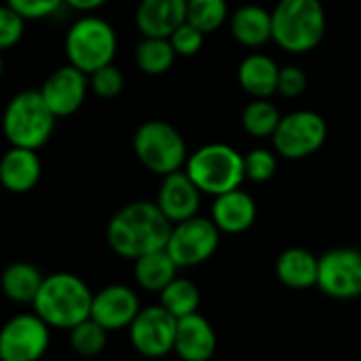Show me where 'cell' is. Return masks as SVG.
I'll list each match as a JSON object with an SVG mask.
<instances>
[{"mask_svg": "<svg viewBox=\"0 0 361 361\" xmlns=\"http://www.w3.org/2000/svg\"><path fill=\"white\" fill-rule=\"evenodd\" d=\"M199 302H201V294L199 288L188 281V279H180L176 277L163 292H161V307L171 313L176 319L188 317L192 313L199 311Z\"/></svg>", "mask_w": 361, "mask_h": 361, "instance_id": "cell-26", "label": "cell"}, {"mask_svg": "<svg viewBox=\"0 0 361 361\" xmlns=\"http://www.w3.org/2000/svg\"><path fill=\"white\" fill-rule=\"evenodd\" d=\"M140 298L137 294L123 283L106 286L91 300V319L97 322L104 330H125L131 326L135 315L140 313Z\"/></svg>", "mask_w": 361, "mask_h": 361, "instance_id": "cell-14", "label": "cell"}, {"mask_svg": "<svg viewBox=\"0 0 361 361\" xmlns=\"http://www.w3.org/2000/svg\"><path fill=\"white\" fill-rule=\"evenodd\" d=\"M233 38L250 49L262 47L273 40V19L271 11L258 4H243L228 17Z\"/></svg>", "mask_w": 361, "mask_h": 361, "instance_id": "cell-20", "label": "cell"}, {"mask_svg": "<svg viewBox=\"0 0 361 361\" xmlns=\"http://www.w3.org/2000/svg\"><path fill=\"white\" fill-rule=\"evenodd\" d=\"M44 281V275L38 267L32 262H11L0 277L2 294L15 302V305H32L40 286Z\"/></svg>", "mask_w": 361, "mask_h": 361, "instance_id": "cell-24", "label": "cell"}, {"mask_svg": "<svg viewBox=\"0 0 361 361\" xmlns=\"http://www.w3.org/2000/svg\"><path fill=\"white\" fill-rule=\"evenodd\" d=\"M25 32V19L17 15L8 4L0 6V51L15 47Z\"/></svg>", "mask_w": 361, "mask_h": 361, "instance_id": "cell-33", "label": "cell"}, {"mask_svg": "<svg viewBox=\"0 0 361 361\" xmlns=\"http://www.w3.org/2000/svg\"><path fill=\"white\" fill-rule=\"evenodd\" d=\"M42 176V163L36 150L11 146L0 157V184L13 195H23L36 188Z\"/></svg>", "mask_w": 361, "mask_h": 361, "instance_id": "cell-18", "label": "cell"}, {"mask_svg": "<svg viewBox=\"0 0 361 361\" xmlns=\"http://www.w3.org/2000/svg\"><path fill=\"white\" fill-rule=\"evenodd\" d=\"M63 4L72 6L74 11H80V13H91L99 6L106 4V0H63Z\"/></svg>", "mask_w": 361, "mask_h": 361, "instance_id": "cell-36", "label": "cell"}, {"mask_svg": "<svg viewBox=\"0 0 361 361\" xmlns=\"http://www.w3.org/2000/svg\"><path fill=\"white\" fill-rule=\"evenodd\" d=\"M317 286L336 300H353L361 296V250L334 247L319 258Z\"/></svg>", "mask_w": 361, "mask_h": 361, "instance_id": "cell-11", "label": "cell"}, {"mask_svg": "<svg viewBox=\"0 0 361 361\" xmlns=\"http://www.w3.org/2000/svg\"><path fill=\"white\" fill-rule=\"evenodd\" d=\"M184 171L203 195L214 197L241 188L245 180L243 154L220 142L197 148L186 159Z\"/></svg>", "mask_w": 361, "mask_h": 361, "instance_id": "cell-5", "label": "cell"}, {"mask_svg": "<svg viewBox=\"0 0 361 361\" xmlns=\"http://www.w3.org/2000/svg\"><path fill=\"white\" fill-rule=\"evenodd\" d=\"M0 361H2V357H0Z\"/></svg>", "mask_w": 361, "mask_h": 361, "instance_id": "cell-38", "label": "cell"}, {"mask_svg": "<svg viewBox=\"0 0 361 361\" xmlns=\"http://www.w3.org/2000/svg\"><path fill=\"white\" fill-rule=\"evenodd\" d=\"M279 66L273 57L264 53L247 55L237 70V80L241 89L254 99H269L277 93Z\"/></svg>", "mask_w": 361, "mask_h": 361, "instance_id": "cell-21", "label": "cell"}, {"mask_svg": "<svg viewBox=\"0 0 361 361\" xmlns=\"http://www.w3.org/2000/svg\"><path fill=\"white\" fill-rule=\"evenodd\" d=\"M186 21V0H142L135 8V25L142 36L169 38Z\"/></svg>", "mask_w": 361, "mask_h": 361, "instance_id": "cell-17", "label": "cell"}, {"mask_svg": "<svg viewBox=\"0 0 361 361\" xmlns=\"http://www.w3.org/2000/svg\"><path fill=\"white\" fill-rule=\"evenodd\" d=\"M256 214L258 209L254 199L241 188L218 195L212 205V222L218 226L220 233L228 235L245 233L254 224Z\"/></svg>", "mask_w": 361, "mask_h": 361, "instance_id": "cell-19", "label": "cell"}, {"mask_svg": "<svg viewBox=\"0 0 361 361\" xmlns=\"http://www.w3.org/2000/svg\"><path fill=\"white\" fill-rule=\"evenodd\" d=\"M137 161L157 176H169L186 165L188 152L182 133L165 121H146L133 133Z\"/></svg>", "mask_w": 361, "mask_h": 361, "instance_id": "cell-7", "label": "cell"}, {"mask_svg": "<svg viewBox=\"0 0 361 361\" xmlns=\"http://www.w3.org/2000/svg\"><path fill=\"white\" fill-rule=\"evenodd\" d=\"M106 343H108V330H104L91 317L70 330V347L74 353L82 357L99 355L106 349Z\"/></svg>", "mask_w": 361, "mask_h": 361, "instance_id": "cell-29", "label": "cell"}, {"mask_svg": "<svg viewBox=\"0 0 361 361\" xmlns=\"http://www.w3.org/2000/svg\"><path fill=\"white\" fill-rule=\"evenodd\" d=\"M271 19L273 40L290 53L313 51L324 40L328 25L322 0H279Z\"/></svg>", "mask_w": 361, "mask_h": 361, "instance_id": "cell-3", "label": "cell"}, {"mask_svg": "<svg viewBox=\"0 0 361 361\" xmlns=\"http://www.w3.org/2000/svg\"><path fill=\"white\" fill-rule=\"evenodd\" d=\"M135 66L150 76H161L171 70L176 61V51L169 42V38H152L142 36V40L135 47Z\"/></svg>", "mask_w": 361, "mask_h": 361, "instance_id": "cell-25", "label": "cell"}, {"mask_svg": "<svg viewBox=\"0 0 361 361\" xmlns=\"http://www.w3.org/2000/svg\"><path fill=\"white\" fill-rule=\"evenodd\" d=\"M307 72L298 66H283L279 68L277 78V93L283 97H298L307 89Z\"/></svg>", "mask_w": 361, "mask_h": 361, "instance_id": "cell-35", "label": "cell"}, {"mask_svg": "<svg viewBox=\"0 0 361 361\" xmlns=\"http://www.w3.org/2000/svg\"><path fill=\"white\" fill-rule=\"evenodd\" d=\"M220 243V231L209 218L192 216L171 226L167 239V254L173 258L178 269H190L207 262Z\"/></svg>", "mask_w": 361, "mask_h": 361, "instance_id": "cell-9", "label": "cell"}, {"mask_svg": "<svg viewBox=\"0 0 361 361\" xmlns=\"http://www.w3.org/2000/svg\"><path fill=\"white\" fill-rule=\"evenodd\" d=\"M171 226L157 203L133 201L110 218L106 241L116 256L135 260L144 254L165 250Z\"/></svg>", "mask_w": 361, "mask_h": 361, "instance_id": "cell-1", "label": "cell"}, {"mask_svg": "<svg viewBox=\"0 0 361 361\" xmlns=\"http://www.w3.org/2000/svg\"><path fill=\"white\" fill-rule=\"evenodd\" d=\"M216 347H218L216 332L203 315L192 313L188 317L178 319L173 351L178 353L180 360L209 361L216 353Z\"/></svg>", "mask_w": 361, "mask_h": 361, "instance_id": "cell-16", "label": "cell"}, {"mask_svg": "<svg viewBox=\"0 0 361 361\" xmlns=\"http://www.w3.org/2000/svg\"><path fill=\"white\" fill-rule=\"evenodd\" d=\"M51 345V328L36 313H19L0 328L2 361H40Z\"/></svg>", "mask_w": 361, "mask_h": 361, "instance_id": "cell-10", "label": "cell"}, {"mask_svg": "<svg viewBox=\"0 0 361 361\" xmlns=\"http://www.w3.org/2000/svg\"><path fill=\"white\" fill-rule=\"evenodd\" d=\"M116 32L114 27L95 15L76 19L66 34L68 63L85 72L87 76L114 61L116 55Z\"/></svg>", "mask_w": 361, "mask_h": 361, "instance_id": "cell-6", "label": "cell"}, {"mask_svg": "<svg viewBox=\"0 0 361 361\" xmlns=\"http://www.w3.org/2000/svg\"><path fill=\"white\" fill-rule=\"evenodd\" d=\"M201 195L203 192L195 186L188 173L180 169L169 176H163L154 203L171 224H178L192 216H199L197 212L201 205Z\"/></svg>", "mask_w": 361, "mask_h": 361, "instance_id": "cell-15", "label": "cell"}, {"mask_svg": "<svg viewBox=\"0 0 361 361\" xmlns=\"http://www.w3.org/2000/svg\"><path fill=\"white\" fill-rule=\"evenodd\" d=\"M228 19L226 0H186V21L201 30L203 34H212L220 30Z\"/></svg>", "mask_w": 361, "mask_h": 361, "instance_id": "cell-28", "label": "cell"}, {"mask_svg": "<svg viewBox=\"0 0 361 361\" xmlns=\"http://www.w3.org/2000/svg\"><path fill=\"white\" fill-rule=\"evenodd\" d=\"M133 277L142 290L161 294L178 277V264L167 250H157L133 260Z\"/></svg>", "mask_w": 361, "mask_h": 361, "instance_id": "cell-23", "label": "cell"}, {"mask_svg": "<svg viewBox=\"0 0 361 361\" xmlns=\"http://www.w3.org/2000/svg\"><path fill=\"white\" fill-rule=\"evenodd\" d=\"M279 108L269 99H252L241 112V125L252 137H273L279 121Z\"/></svg>", "mask_w": 361, "mask_h": 361, "instance_id": "cell-27", "label": "cell"}, {"mask_svg": "<svg viewBox=\"0 0 361 361\" xmlns=\"http://www.w3.org/2000/svg\"><path fill=\"white\" fill-rule=\"evenodd\" d=\"M328 140V123L313 110H296L281 116L275 133V152L283 159H307L315 154Z\"/></svg>", "mask_w": 361, "mask_h": 361, "instance_id": "cell-8", "label": "cell"}, {"mask_svg": "<svg viewBox=\"0 0 361 361\" xmlns=\"http://www.w3.org/2000/svg\"><path fill=\"white\" fill-rule=\"evenodd\" d=\"M2 70H4V63H2V57H0V76H2Z\"/></svg>", "mask_w": 361, "mask_h": 361, "instance_id": "cell-37", "label": "cell"}, {"mask_svg": "<svg viewBox=\"0 0 361 361\" xmlns=\"http://www.w3.org/2000/svg\"><path fill=\"white\" fill-rule=\"evenodd\" d=\"M169 42L176 51L178 57H192L203 49L205 42V34L201 30H197L195 25H190L188 21H184L171 36Z\"/></svg>", "mask_w": 361, "mask_h": 361, "instance_id": "cell-32", "label": "cell"}, {"mask_svg": "<svg viewBox=\"0 0 361 361\" xmlns=\"http://www.w3.org/2000/svg\"><path fill=\"white\" fill-rule=\"evenodd\" d=\"M87 91H89V76L70 63L53 70L44 78L42 87L38 89L40 97L57 118L76 114L87 99Z\"/></svg>", "mask_w": 361, "mask_h": 361, "instance_id": "cell-13", "label": "cell"}, {"mask_svg": "<svg viewBox=\"0 0 361 361\" xmlns=\"http://www.w3.org/2000/svg\"><path fill=\"white\" fill-rule=\"evenodd\" d=\"M245 180L267 182L277 173V154L267 148H254L243 157Z\"/></svg>", "mask_w": 361, "mask_h": 361, "instance_id": "cell-31", "label": "cell"}, {"mask_svg": "<svg viewBox=\"0 0 361 361\" xmlns=\"http://www.w3.org/2000/svg\"><path fill=\"white\" fill-rule=\"evenodd\" d=\"M93 292L74 273H53L44 277L32 307L34 313L55 330H72L91 317Z\"/></svg>", "mask_w": 361, "mask_h": 361, "instance_id": "cell-2", "label": "cell"}, {"mask_svg": "<svg viewBox=\"0 0 361 361\" xmlns=\"http://www.w3.org/2000/svg\"><path fill=\"white\" fill-rule=\"evenodd\" d=\"M57 116L49 110L38 91L25 89L15 93L2 112V133L11 146L38 150L55 129Z\"/></svg>", "mask_w": 361, "mask_h": 361, "instance_id": "cell-4", "label": "cell"}, {"mask_svg": "<svg viewBox=\"0 0 361 361\" xmlns=\"http://www.w3.org/2000/svg\"><path fill=\"white\" fill-rule=\"evenodd\" d=\"M277 277L292 290H307L317 286L319 258L305 247H290L277 258Z\"/></svg>", "mask_w": 361, "mask_h": 361, "instance_id": "cell-22", "label": "cell"}, {"mask_svg": "<svg viewBox=\"0 0 361 361\" xmlns=\"http://www.w3.org/2000/svg\"><path fill=\"white\" fill-rule=\"evenodd\" d=\"M178 319L167 313L161 305L144 307L131 322L129 341L133 349L144 357H165L173 351Z\"/></svg>", "mask_w": 361, "mask_h": 361, "instance_id": "cell-12", "label": "cell"}, {"mask_svg": "<svg viewBox=\"0 0 361 361\" xmlns=\"http://www.w3.org/2000/svg\"><path fill=\"white\" fill-rule=\"evenodd\" d=\"M6 4L25 21H36L57 13L63 0H6Z\"/></svg>", "mask_w": 361, "mask_h": 361, "instance_id": "cell-34", "label": "cell"}, {"mask_svg": "<svg viewBox=\"0 0 361 361\" xmlns=\"http://www.w3.org/2000/svg\"><path fill=\"white\" fill-rule=\"evenodd\" d=\"M89 89L97 97L112 99V97L123 93L125 76H123V72L114 63H108V66H104V68H99V70L89 74Z\"/></svg>", "mask_w": 361, "mask_h": 361, "instance_id": "cell-30", "label": "cell"}]
</instances>
